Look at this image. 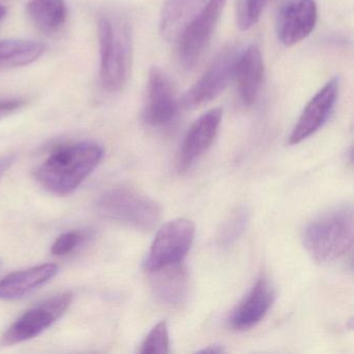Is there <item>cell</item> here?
Here are the masks:
<instances>
[{
	"label": "cell",
	"instance_id": "ba28073f",
	"mask_svg": "<svg viewBox=\"0 0 354 354\" xmlns=\"http://www.w3.org/2000/svg\"><path fill=\"white\" fill-rule=\"evenodd\" d=\"M236 55L233 48L219 53L202 77L182 97V106L192 109L210 102L218 97L233 80Z\"/></svg>",
	"mask_w": 354,
	"mask_h": 354
},
{
	"label": "cell",
	"instance_id": "cb8c5ba5",
	"mask_svg": "<svg viewBox=\"0 0 354 354\" xmlns=\"http://www.w3.org/2000/svg\"><path fill=\"white\" fill-rule=\"evenodd\" d=\"M26 105L24 99H0V120L21 109Z\"/></svg>",
	"mask_w": 354,
	"mask_h": 354
},
{
	"label": "cell",
	"instance_id": "30bf717a",
	"mask_svg": "<svg viewBox=\"0 0 354 354\" xmlns=\"http://www.w3.org/2000/svg\"><path fill=\"white\" fill-rule=\"evenodd\" d=\"M178 109L179 103L171 80L162 70L152 68L149 72L146 106L142 115L145 122L152 127H163L175 120Z\"/></svg>",
	"mask_w": 354,
	"mask_h": 354
},
{
	"label": "cell",
	"instance_id": "ac0fdd59",
	"mask_svg": "<svg viewBox=\"0 0 354 354\" xmlns=\"http://www.w3.org/2000/svg\"><path fill=\"white\" fill-rule=\"evenodd\" d=\"M28 14L37 28L50 34L63 28L68 9L64 0H30Z\"/></svg>",
	"mask_w": 354,
	"mask_h": 354
},
{
	"label": "cell",
	"instance_id": "9c48e42d",
	"mask_svg": "<svg viewBox=\"0 0 354 354\" xmlns=\"http://www.w3.org/2000/svg\"><path fill=\"white\" fill-rule=\"evenodd\" d=\"M318 8L315 0H285L275 22L277 38L290 47L308 38L316 28Z\"/></svg>",
	"mask_w": 354,
	"mask_h": 354
},
{
	"label": "cell",
	"instance_id": "603a6c76",
	"mask_svg": "<svg viewBox=\"0 0 354 354\" xmlns=\"http://www.w3.org/2000/svg\"><path fill=\"white\" fill-rule=\"evenodd\" d=\"M84 240V234L80 231H70L62 234L51 246V252L55 256H66L73 252Z\"/></svg>",
	"mask_w": 354,
	"mask_h": 354
},
{
	"label": "cell",
	"instance_id": "2e32d148",
	"mask_svg": "<svg viewBox=\"0 0 354 354\" xmlns=\"http://www.w3.org/2000/svg\"><path fill=\"white\" fill-rule=\"evenodd\" d=\"M153 288L161 301L180 304L186 299L189 289V275L182 262L150 271Z\"/></svg>",
	"mask_w": 354,
	"mask_h": 354
},
{
	"label": "cell",
	"instance_id": "5bb4252c",
	"mask_svg": "<svg viewBox=\"0 0 354 354\" xmlns=\"http://www.w3.org/2000/svg\"><path fill=\"white\" fill-rule=\"evenodd\" d=\"M274 301V291L265 277H261L238 304L230 323L236 330H245L258 324L270 310Z\"/></svg>",
	"mask_w": 354,
	"mask_h": 354
},
{
	"label": "cell",
	"instance_id": "52a82bcc",
	"mask_svg": "<svg viewBox=\"0 0 354 354\" xmlns=\"http://www.w3.org/2000/svg\"><path fill=\"white\" fill-rule=\"evenodd\" d=\"M196 227L186 218L167 221L157 232L145 261L148 272L167 265L182 262L194 243Z\"/></svg>",
	"mask_w": 354,
	"mask_h": 354
},
{
	"label": "cell",
	"instance_id": "9a60e30c",
	"mask_svg": "<svg viewBox=\"0 0 354 354\" xmlns=\"http://www.w3.org/2000/svg\"><path fill=\"white\" fill-rule=\"evenodd\" d=\"M59 272L55 264H43L10 273L0 279V299L15 300L48 283Z\"/></svg>",
	"mask_w": 354,
	"mask_h": 354
},
{
	"label": "cell",
	"instance_id": "8fae6325",
	"mask_svg": "<svg viewBox=\"0 0 354 354\" xmlns=\"http://www.w3.org/2000/svg\"><path fill=\"white\" fill-rule=\"evenodd\" d=\"M339 88V80L333 78L308 101L290 134L289 145L300 144L322 128L335 109Z\"/></svg>",
	"mask_w": 354,
	"mask_h": 354
},
{
	"label": "cell",
	"instance_id": "44dd1931",
	"mask_svg": "<svg viewBox=\"0 0 354 354\" xmlns=\"http://www.w3.org/2000/svg\"><path fill=\"white\" fill-rule=\"evenodd\" d=\"M140 353L167 354L169 352V329L165 321L157 323L140 346Z\"/></svg>",
	"mask_w": 354,
	"mask_h": 354
},
{
	"label": "cell",
	"instance_id": "4fadbf2b",
	"mask_svg": "<svg viewBox=\"0 0 354 354\" xmlns=\"http://www.w3.org/2000/svg\"><path fill=\"white\" fill-rule=\"evenodd\" d=\"M264 61L257 45H250L236 57L233 80L240 100L245 106L256 103L264 80Z\"/></svg>",
	"mask_w": 354,
	"mask_h": 354
},
{
	"label": "cell",
	"instance_id": "484cf974",
	"mask_svg": "<svg viewBox=\"0 0 354 354\" xmlns=\"http://www.w3.org/2000/svg\"><path fill=\"white\" fill-rule=\"evenodd\" d=\"M201 353H221V352H225L223 348L219 345H212L209 346L208 348H205V349L200 350Z\"/></svg>",
	"mask_w": 354,
	"mask_h": 354
},
{
	"label": "cell",
	"instance_id": "3957f363",
	"mask_svg": "<svg viewBox=\"0 0 354 354\" xmlns=\"http://www.w3.org/2000/svg\"><path fill=\"white\" fill-rule=\"evenodd\" d=\"M353 231L351 205L333 207L317 215L306 225L304 246L317 262H333L351 250Z\"/></svg>",
	"mask_w": 354,
	"mask_h": 354
},
{
	"label": "cell",
	"instance_id": "5b68a950",
	"mask_svg": "<svg viewBox=\"0 0 354 354\" xmlns=\"http://www.w3.org/2000/svg\"><path fill=\"white\" fill-rule=\"evenodd\" d=\"M225 3L227 0H208L207 5L184 28L178 43V59L184 69H194L202 59Z\"/></svg>",
	"mask_w": 354,
	"mask_h": 354
},
{
	"label": "cell",
	"instance_id": "7c38bea8",
	"mask_svg": "<svg viewBox=\"0 0 354 354\" xmlns=\"http://www.w3.org/2000/svg\"><path fill=\"white\" fill-rule=\"evenodd\" d=\"M223 120V109H213L201 115L184 138L177 159V169L185 173L214 142Z\"/></svg>",
	"mask_w": 354,
	"mask_h": 354
},
{
	"label": "cell",
	"instance_id": "4316f807",
	"mask_svg": "<svg viewBox=\"0 0 354 354\" xmlns=\"http://www.w3.org/2000/svg\"><path fill=\"white\" fill-rule=\"evenodd\" d=\"M7 15V9L3 5H0V22L3 21V18Z\"/></svg>",
	"mask_w": 354,
	"mask_h": 354
},
{
	"label": "cell",
	"instance_id": "7a4b0ae2",
	"mask_svg": "<svg viewBox=\"0 0 354 354\" xmlns=\"http://www.w3.org/2000/svg\"><path fill=\"white\" fill-rule=\"evenodd\" d=\"M100 80L106 92L123 90L131 74L133 39L127 19L103 14L98 18Z\"/></svg>",
	"mask_w": 354,
	"mask_h": 354
},
{
	"label": "cell",
	"instance_id": "6da1fadb",
	"mask_svg": "<svg viewBox=\"0 0 354 354\" xmlns=\"http://www.w3.org/2000/svg\"><path fill=\"white\" fill-rule=\"evenodd\" d=\"M103 156L104 149L96 142L59 147L39 165L37 181L55 196H69L97 169Z\"/></svg>",
	"mask_w": 354,
	"mask_h": 354
},
{
	"label": "cell",
	"instance_id": "8992f818",
	"mask_svg": "<svg viewBox=\"0 0 354 354\" xmlns=\"http://www.w3.org/2000/svg\"><path fill=\"white\" fill-rule=\"evenodd\" d=\"M72 300L71 293H62L32 306L7 329L1 343L16 345L38 337L64 316Z\"/></svg>",
	"mask_w": 354,
	"mask_h": 354
},
{
	"label": "cell",
	"instance_id": "7402d4cb",
	"mask_svg": "<svg viewBox=\"0 0 354 354\" xmlns=\"http://www.w3.org/2000/svg\"><path fill=\"white\" fill-rule=\"evenodd\" d=\"M189 0H167L161 17V30L163 34L171 35L178 22L183 17Z\"/></svg>",
	"mask_w": 354,
	"mask_h": 354
},
{
	"label": "cell",
	"instance_id": "277c9868",
	"mask_svg": "<svg viewBox=\"0 0 354 354\" xmlns=\"http://www.w3.org/2000/svg\"><path fill=\"white\" fill-rule=\"evenodd\" d=\"M97 210L105 218L142 232L156 227L162 215L158 203L129 186L107 190L97 202Z\"/></svg>",
	"mask_w": 354,
	"mask_h": 354
},
{
	"label": "cell",
	"instance_id": "e0dca14e",
	"mask_svg": "<svg viewBox=\"0 0 354 354\" xmlns=\"http://www.w3.org/2000/svg\"><path fill=\"white\" fill-rule=\"evenodd\" d=\"M44 45L24 39L0 41V71L35 63L44 53Z\"/></svg>",
	"mask_w": 354,
	"mask_h": 354
},
{
	"label": "cell",
	"instance_id": "d4e9b609",
	"mask_svg": "<svg viewBox=\"0 0 354 354\" xmlns=\"http://www.w3.org/2000/svg\"><path fill=\"white\" fill-rule=\"evenodd\" d=\"M16 161V156L14 154H8L0 157V179L5 175L6 171L14 165Z\"/></svg>",
	"mask_w": 354,
	"mask_h": 354
},
{
	"label": "cell",
	"instance_id": "ffe728a7",
	"mask_svg": "<svg viewBox=\"0 0 354 354\" xmlns=\"http://www.w3.org/2000/svg\"><path fill=\"white\" fill-rule=\"evenodd\" d=\"M269 0H239L237 7V26L240 30H250L254 28Z\"/></svg>",
	"mask_w": 354,
	"mask_h": 354
},
{
	"label": "cell",
	"instance_id": "d6986e66",
	"mask_svg": "<svg viewBox=\"0 0 354 354\" xmlns=\"http://www.w3.org/2000/svg\"><path fill=\"white\" fill-rule=\"evenodd\" d=\"M248 223V212L245 208H238L218 230L217 242L223 248L232 245L239 239Z\"/></svg>",
	"mask_w": 354,
	"mask_h": 354
}]
</instances>
